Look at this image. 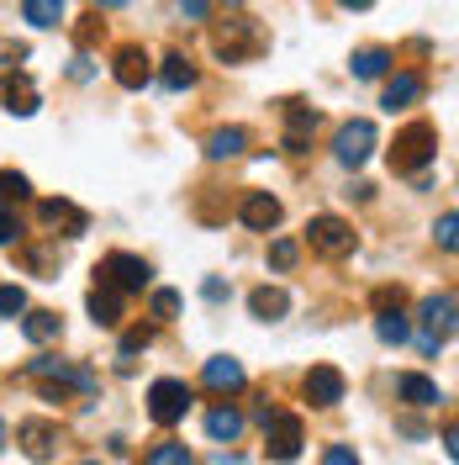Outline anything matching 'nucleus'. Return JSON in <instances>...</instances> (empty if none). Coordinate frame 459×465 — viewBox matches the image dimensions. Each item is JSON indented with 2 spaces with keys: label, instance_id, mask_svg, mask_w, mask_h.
<instances>
[{
  "label": "nucleus",
  "instance_id": "1",
  "mask_svg": "<svg viewBox=\"0 0 459 465\" xmlns=\"http://www.w3.org/2000/svg\"><path fill=\"white\" fill-rule=\"evenodd\" d=\"M433 153H438V133H433V122H412L396 133V148H391V170L402 174H417L433 164Z\"/></svg>",
  "mask_w": 459,
  "mask_h": 465
},
{
  "label": "nucleus",
  "instance_id": "2",
  "mask_svg": "<svg viewBox=\"0 0 459 465\" xmlns=\"http://www.w3.org/2000/svg\"><path fill=\"white\" fill-rule=\"evenodd\" d=\"M185 412H190V386H185V381L164 376V381L148 386V418H153L159 429H174Z\"/></svg>",
  "mask_w": 459,
  "mask_h": 465
},
{
  "label": "nucleus",
  "instance_id": "3",
  "mask_svg": "<svg viewBox=\"0 0 459 465\" xmlns=\"http://www.w3.org/2000/svg\"><path fill=\"white\" fill-rule=\"evenodd\" d=\"M307 243H312L317 254H327V260H344V254H354V228H348L344 217L322 212V217L307 223Z\"/></svg>",
  "mask_w": 459,
  "mask_h": 465
},
{
  "label": "nucleus",
  "instance_id": "4",
  "mask_svg": "<svg viewBox=\"0 0 459 465\" xmlns=\"http://www.w3.org/2000/svg\"><path fill=\"white\" fill-rule=\"evenodd\" d=\"M301 444H307L301 418H290V412H269L264 418V450H269V460H296Z\"/></svg>",
  "mask_w": 459,
  "mask_h": 465
},
{
  "label": "nucleus",
  "instance_id": "5",
  "mask_svg": "<svg viewBox=\"0 0 459 465\" xmlns=\"http://www.w3.org/2000/svg\"><path fill=\"white\" fill-rule=\"evenodd\" d=\"M333 153H338V164H344V170H359V164L375 153V122H365V116L344 122V127H338V138H333Z\"/></svg>",
  "mask_w": 459,
  "mask_h": 465
},
{
  "label": "nucleus",
  "instance_id": "6",
  "mask_svg": "<svg viewBox=\"0 0 459 465\" xmlns=\"http://www.w3.org/2000/svg\"><path fill=\"white\" fill-rule=\"evenodd\" d=\"M95 275H101V286H116V291H143L153 270H148V260H138V254H106Z\"/></svg>",
  "mask_w": 459,
  "mask_h": 465
},
{
  "label": "nucleus",
  "instance_id": "7",
  "mask_svg": "<svg viewBox=\"0 0 459 465\" xmlns=\"http://www.w3.org/2000/svg\"><path fill=\"white\" fill-rule=\"evenodd\" d=\"M423 318H428V328H423V354H438V344L454 333V291H444V296H428V307H423Z\"/></svg>",
  "mask_w": 459,
  "mask_h": 465
},
{
  "label": "nucleus",
  "instance_id": "8",
  "mask_svg": "<svg viewBox=\"0 0 459 465\" xmlns=\"http://www.w3.org/2000/svg\"><path fill=\"white\" fill-rule=\"evenodd\" d=\"M307 402L312 407L344 402V371H338V365H312V371H307Z\"/></svg>",
  "mask_w": 459,
  "mask_h": 465
},
{
  "label": "nucleus",
  "instance_id": "9",
  "mask_svg": "<svg viewBox=\"0 0 459 465\" xmlns=\"http://www.w3.org/2000/svg\"><path fill=\"white\" fill-rule=\"evenodd\" d=\"M238 217H243V228H254V232H275L280 228V202L269 191H249L243 206H238Z\"/></svg>",
  "mask_w": 459,
  "mask_h": 465
},
{
  "label": "nucleus",
  "instance_id": "10",
  "mask_svg": "<svg viewBox=\"0 0 459 465\" xmlns=\"http://www.w3.org/2000/svg\"><path fill=\"white\" fill-rule=\"evenodd\" d=\"M32 376L37 381H58V386H74V391H95V376L80 371V365H69V360H32Z\"/></svg>",
  "mask_w": 459,
  "mask_h": 465
},
{
  "label": "nucleus",
  "instance_id": "11",
  "mask_svg": "<svg viewBox=\"0 0 459 465\" xmlns=\"http://www.w3.org/2000/svg\"><path fill=\"white\" fill-rule=\"evenodd\" d=\"M259 43H264V37H259L254 22H228L222 37H217V54L228 58V64H238L243 54H259Z\"/></svg>",
  "mask_w": 459,
  "mask_h": 465
},
{
  "label": "nucleus",
  "instance_id": "12",
  "mask_svg": "<svg viewBox=\"0 0 459 465\" xmlns=\"http://www.w3.org/2000/svg\"><path fill=\"white\" fill-rule=\"evenodd\" d=\"M112 74H116V85H122V90H143L153 69H148V54H143V48H116Z\"/></svg>",
  "mask_w": 459,
  "mask_h": 465
},
{
  "label": "nucleus",
  "instance_id": "13",
  "mask_svg": "<svg viewBox=\"0 0 459 465\" xmlns=\"http://www.w3.org/2000/svg\"><path fill=\"white\" fill-rule=\"evenodd\" d=\"M16 439H22V450H27L32 460H48V455L58 450V429H54V423H43V418L16 423Z\"/></svg>",
  "mask_w": 459,
  "mask_h": 465
},
{
  "label": "nucleus",
  "instance_id": "14",
  "mask_svg": "<svg viewBox=\"0 0 459 465\" xmlns=\"http://www.w3.org/2000/svg\"><path fill=\"white\" fill-rule=\"evenodd\" d=\"M0 95H5V112H16V116H32V112H37V90H32V80L22 74V69H11V74H5Z\"/></svg>",
  "mask_w": 459,
  "mask_h": 465
},
{
  "label": "nucleus",
  "instance_id": "15",
  "mask_svg": "<svg viewBox=\"0 0 459 465\" xmlns=\"http://www.w3.org/2000/svg\"><path fill=\"white\" fill-rule=\"evenodd\" d=\"M201 381L211 386V391H238V386H243V365H238L232 354H217V360L201 365Z\"/></svg>",
  "mask_w": 459,
  "mask_h": 465
},
{
  "label": "nucleus",
  "instance_id": "16",
  "mask_svg": "<svg viewBox=\"0 0 459 465\" xmlns=\"http://www.w3.org/2000/svg\"><path fill=\"white\" fill-rule=\"evenodd\" d=\"M417 95H423V74H412V69H406V74H391V80H386L380 106H386V112H402V106H412Z\"/></svg>",
  "mask_w": 459,
  "mask_h": 465
},
{
  "label": "nucleus",
  "instance_id": "17",
  "mask_svg": "<svg viewBox=\"0 0 459 465\" xmlns=\"http://www.w3.org/2000/svg\"><path fill=\"white\" fill-rule=\"evenodd\" d=\"M312 133H317V112L312 106H290L286 112V153H307Z\"/></svg>",
  "mask_w": 459,
  "mask_h": 465
},
{
  "label": "nucleus",
  "instance_id": "18",
  "mask_svg": "<svg viewBox=\"0 0 459 465\" xmlns=\"http://www.w3.org/2000/svg\"><path fill=\"white\" fill-rule=\"evenodd\" d=\"M396 397H402L406 407H438V402H444V397H438V386H433L428 376H417V371L396 376Z\"/></svg>",
  "mask_w": 459,
  "mask_h": 465
},
{
  "label": "nucleus",
  "instance_id": "19",
  "mask_svg": "<svg viewBox=\"0 0 459 465\" xmlns=\"http://www.w3.org/2000/svg\"><path fill=\"white\" fill-rule=\"evenodd\" d=\"M249 312L264 318V322H275V318H286V312H290V296L280 286H259L254 296H249Z\"/></svg>",
  "mask_w": 459,
  "mask_h": 465
},
{
  "label": "nucleus",
  "instance_id": "20",
  "mask_svg": "<svg viewBox=\"0 0 459 465\" xmlns=\"http://www.w3.org/2000/svg\"><path fill=\"white\" fill-rule=\"evenodd\" d=\"M90 318L101 322V328H116V322H122V291L116 286H95L90 291Z\"/></svg>",
  "mask_w": 459,
  "mask_h": 465
},
{
  "label": "nucleus",
  "instance_id": "21",
  "mask_svg": "<svg viewBox=\"0 0 459 465\" xmlns=\"http://www.w3.org/2000/svg\"><path fill=\"white\" fill-rule=\"evenodd\" d=\"M249 148V133L243 127H217L211 138H206V159H238Z\"/></svg>",
  "mask_w": 459,
  "mask_h": 465
},
{
  "label": "nucleus",
  "instance_id": "22",
  "mask_svg": "<svg viewBox=\"0 0 459 465\" xmlns=\"http://www.w3.org/2000/svg\"><path fill=\"white\" fill-rule=\"evenodd\" d=\"M159 85L164 90H190L196 85V64H190L185 54H170L164 58V69H159Z\"/></svg>",
  "mask_w": 459,
  "mask_h": 465
},
{
  "label": "nucleus",
  "instance_id": "23",
  "mask_svg": "<svg viewBox=\"0 0 459 465\" xmlns=\"http://www.w3.org/2000/svg\"><path fill=\"white\" fill-rule=\"evenodd\" d=\"M22 333H27L32 344H54L58 333H63V318L58 312H27L22 318Z\"/></svg>",
  "mask_w": 459,
  "mask_h": 465
},
{
  "label": "nucleus",
  "instance_id": "24",
  "mask_svg": "<svg viewBox=\"0 0 459 465\" xmlns=\"http://www.w3.org/2000/svg\"><path fill=\"white\" fill-rule=\"evenodd\" d=\"M206 434L222 439V444H232V439L243 434V412H232V407H211V412H206Z\"/></svg>",
  "mask_w": 459,
  "mask_h": 465
},
{
  "label": "nucleus",
  "instance_id": "25",
  "mask_svg": "<svg viewBox=\"0 0 459 465\" xmlns=\"http://www.w3.org/2000/svg\"><path fill=\"white\" fill-rule=\"evenodd\" d=\"M348 69H354V80H380L391 69V54L386 48H359V54L348 58Z\"/></svg>",
  "mask_w": 459,
  "mask_h": 465
},
{
  "label": "nucleus",
  "instance_id": "26",
  "mask_svg": "<svg viewBox=\"0 0 459 465\" xmlns=\"http://www.w3.org/2000/svg\"><path fill=\"white\" fill-rule=\"evenodd\" d=\"M43 223H63L69 238H80V232L90 228V217L80 212V206H69V202H43Z\"/></svg>",
  "mask_w": 459,
  "mask_h": 465
},
{
  "label": "nucleus",
  "instance_id": "27",
  "mask_svg": "<svg viewBox=\"0 0 459 465\" xmlns=\"http://www.w3.org/2000/svg\"><path fill=\"white\" fill-rule=\"evenodd\" d=\"M22 16L32 27H58L63 22V0H22Z\"/></svg>",
  "mask_w": 459,
  "mask_h": 465
},
{
  "label": "nucleus",
  "instance_id": "28",
  "mask_svg": "<svg viewBox=\"0 0 459 465\" xmlns=\"http://www.w3.org/2000/svg\"><path fill=\"white\" fill-rule=\"evenodd\" d=\"M143 465H190V450H185V444H174V439H164V444H153V450H148Z\"/></svg>",
  "mask_w": 459,
  "mask_h": 465
},
{
  "label": "nucleus",
  "instance_id": "29",
  "mask_svg": "<svg viewBox=\"0 0 459 465\" xmlns=\"http://www.w3.org/2000/svg\"><path fill=\"white\" fill-rule=\"evenodd\" d=\"M375 333H380L386 344H406V318H402V307H396V312H380V318H375Z\"/></svg>",
  "mask_w": 459,
  "mask_h": 465
},
{
  "label": "nucleus",
  "instance_id": "30",
  "mask_svg": "<svg viewBox=\"0 0 459 465\" xmlns=\"http://www.w3.org/2000/svg\"><path fill=\"white\" fill-rule=\"evenodd\" d=\"M0 196H5V202H27V196H32L27 174H22V170H0Z\"/></svg>",
  "mask_w": 459,
  "mask_h": 465
},
{
  "label": "nucleus",
  "instance_id": "31",
  "mask_svg": "<svg viewBox=\"0 0 459 465\" xmlns=\"http://www.w3.org/2000/svg\"><path fill=\"white\" fill-rule=\"evenodd\" d=\"M27 312V291L22 286H0V318H22Z\"/></svg>",
  "mask_w": 459,
  "mask_h": 465
},
{
  "label": "nucleus",
  "instance_id": "32",
  "mask_svg": "<svg viewBox=\"0 0 459 465\" xmlns=\"http://www.w3.org/2000/svg\"><path fill=\"white\" fill-rule=\"evenodd\" d=\"M296 254H301V249H296L290 238H275V243H269V264H275V270H290V264H296Z\"/></svg>",
  "mask_w": 459,
  "mask_h": 465
},
{
  "label": "nucleus",
  "instance_id": "33",
  "mask_svg": "<svg viewBox=\"0 0 459 465\" xmlns=\"http://www.w3.org/2000/svg\"><path fill=\"white\" fill-rule=\"evenodd\" d=\"M433 232H438V243H444V249H454V243H459V212H444Z\"/></svg>",
  "mask_w": 459,
  "mask_h": 465
},
{
  "label": "nucleus",
  "instance_id": "34",
  "mask_svg": "<svg viewBox=\"0 0 459 465\" xmlns=\"http://www.w3.org/2000/svg\"><path fill=\"white\" fill-rule=\"evenodd\" d=\"M180 312V291H153V318H174Z\"/></svg>",
  "mask_w": 459,
  "mask_h": 465
},
{
  "label": "nucleus",
  "instance_id": "35",
  "mask_svg": "<svg viewBox=\"0 0 459 465\" xmlns=\"http://www.w3.org/2000/svg\"><path fill=\"white\" fill-rule=\"evenodd\" d=\"M153 344V333L148 328H132V333H122V354H138V349Z\"/></svg>",
  "mask_w": 459,
  "mask_h": 465
},
{
  "label": "nucleus",
  "instance_id": "36",
  "mask_svg": "<svg viewBox=\"0 0 459 465\" xmlns=\"http://www.w3.org/2000/svg\"><path fill=\"white\" fill-rule=\"evenodd\" d=\"M322 465H359V455H354L348 444H333V450L322 455Z\"/></svg>",
  "mask_w": 459,
  "mask_h": 465
},
{
  "label": "nucleus",
  "instance_id": "37",
  "mask_svg": "<svg viewBox=\"0 0 459 465\" xmlns=\"http://www.w3.org/2000/svg\"><path fill=\"white\" fill-rule=\"evenodd\" d=\"M16 217H11V212H5V206H0V249H5V243H16Z\"/></svg>",
  "mask_w": 459,
  "mask_h": 465
},
{
  "label": "nucleus",
  "instance_id": "38",
  "mask_svg": "<svg viewBox=\"0 0 459 465\" xmlns=\"http://www.w3.org/2000/svg\"><path fill=\"white\" fill-rule=\"evenodd\" d=\"M180 11H185L190 22H206V11H211V0H180Z\"/></svg>",
  "mask_w": 459,
  "mask_h": 465
},
{
  "label": "nucleus",
  "instance_id": "39",
  "mask_svg": "<svg viewBox=\"0 0 459 465\" xmlns=\"http://www.w3.org/2000/svg\"><path fill=\"white\" fill-rule=\"evenodd\" d=\"M206 302H222V296H228V286H222V281H206Z\"/></svg>",
  "mask_w": 459,
  "mask_h": 465
},
{
  "label": "nucleus",
  "instance_id": "40",
  "mask_svg": "<svg viewBox=\"0 0 459 465\" xmlns=\"http://www.w3.org/2000/svg\"><path fill=\"white\" fill-rule=\"evenodd\" d=\"M444 455H449V460L459 455V434H454V429H444Z\"/></svg>",
  "mask_w": 459,
  "mask_h": 465
},
{
  "label": "nucleus",
  "instance_id": "41",
  "mask_svg": "<svg viewBox=\"0 0 459 465\" xmlns=\"http://www.w3.org/2000/svg\"><path fill=\"white\" fill-rule=\"evenodd\" d=\"M338 5H344V11H370L375 0H338Z\"/></svg>",
  "mask_w": 459,
  "mask_h": 465
},
{
  "label": "nucleus",
  "instance_id": "42",
  "mask_svg": "<svg viewBox=\"0 0 459 465\" xmlns=\"http://www.w3.org/2000/svg\"><path fill=\"white\" fill-rule=\"evenodd\" d=\"M95 5H101V11H116V5H127V0H95Z\"/></svg>",
  "mask_w": 459,
  "mask_h": 465
},
{
  "label": "nucleus",
  "instance_id": "43",
  "mask_svg": "<svg viewBox=\"0 0 459 465\" xmlns=\"http://www.w3.org/2000/svg\"><path fill=\"white\" fill-rule=\"evenodd\" d=\"M0 450H5V423H0Z\"/></svg>",
  "mask_w": 459,
  "mask_h": 465
},
{
  "label": "nucleus",
  "instance_id": "44",
  "mask_svg": "<svg viewBox=\"0 0 459 465\" xmlns=\"http://www.w3.org/2000/svg\"><path fill=\"white\" fill-rule=\"evenodd\" d=\"M222 5H243V0H222Z\"/></svg>",
  "mask_w": 459,
  "mask_h": 465
},
{
  "label": "nucleus",
  "instance_id": "45",
  "mask_svg": "<svg viewBox=\"0 0 459 465\" xmlns=\"http://www.w3.org/2000/svg\"><path fill=\"white\" fill-rule=\"evenodd\" d=\"M80 465H101V460H80Z\"/></svg>",
  "mask_w": 459,
  "mask_h": 465
}]
</instances>
